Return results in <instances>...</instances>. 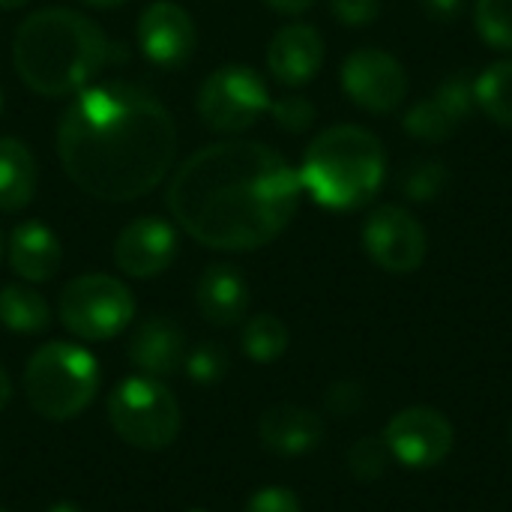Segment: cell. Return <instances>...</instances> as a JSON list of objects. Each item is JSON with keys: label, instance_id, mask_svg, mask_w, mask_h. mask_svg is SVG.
I'll list each match as a JSON object with an SVG mask.
<instances>
[{"label": "cell", "instance_id": "1", "mask_svg": "<svg viewBox=\"0 0 512 512\" xmlns=\"http://www.w3.org/2000/svg\"><path fill=\"white\" fill-rule=\"evenodd\" d=\"M300 192V174L273 147L222 141L177 168L165 201L174 222L201 246L249 252L288 228Z\"/></svg>", "mask_w": 512, "mask_h": 512}, {"label": "cell", "instance_id": "2", "mask_svg": "<svg viewBox=\"0 0 512 512\" xmlns=\"http://www.w3.org/2000/svg\"><path fill=\"white\" fill-rule=\"evenodd\" d=\"M177 153L171 111L129 81L75 93L57 126V156L69 180L99 201H135L153 192Z\"/></svg>", "mask_w": 512, "mask_h": 512}, {"label": "cell", "instance_id": "3", "mask_svg": "<svg viewBox=\"0 0 512 512\" xmlns=\"http://www.w3.org/2000/svg\"><path fill=\"white\" fill-rule=\"evenodd\" d=\"M120 48L81 12L39 9L18 27L12 57L33 93L57 99L90 87L108 63L126 57Z\"/></svg>", "mask_w": 512, "mask_h": 512}, {"label": "cell", "instance_id": "4", "mask_svg": "<svg viewBox=\"0 0 512 512\" xmlns=\"http://www.w3.org/2000/svg\"><path fill=\"white\" fill-rule=\"evenodd\" d=\"M300 186L327 210H357L372 201L387 174V153L363 126H330L306 150Z\"/></svg>", "mask_w": 512, "mask_h": 512}, {"label": "cell", "instance_id": "5", "mask_svg": "<svg viewBox=\"0 0 512 512\" xmlns=\"http://www.w3.org/2000/svg\"><path fill=\"white\" fill-rule=\"evenodd\" d=\"M27 405L48 423H66L90 408L99 390V360L75 342H48L24 366Z\"/></svg>", "mask_w": 512, "mask_h": 512}, {"label": "cell", "instance_id": "6", "mask_svg": "<svg viewBox=\"0 0 512 512\" xmlns=\"http://www.w3.org/2000/svg\"><path fill=\"white\" fill-rule=\"evenodd\" d=\"M108 423L132 450L156 453L177 441L183 414L159 378L129 375L108 396Z\"/></svg>", "mask_w": 512, "mask_h": 512}, {"label": "cell", "instance_id": "7", "mask_svg": "<svg viewBox=\"0 0 512 512\" xmlns=\"http://www.w3.org/2000/svg\"><path fill=\"white\" fill-rule=\"evenodd\" d=\"M60 324L81 342H108L135 318L132 291L108 273H84L60 291Z\"/></svg>", "mask_w": 512, "mask_h": 512}, {"label": "cell", "instance_id": "8", "mask_svg": "<svg viewBox=\"0 0 512 512\" xmlns=\"http://www.w3.org/2000/svg\"><path fill=\"white\" fill-rule=\"evenodd\" d=\"M270 111V93L264 78L252 66H222L210 72L198 90V114L207 129L243 132Z\"/></svg>", "mask_w": 512, "mask_h": 512}, {"label": "cell", "instance_id": "9", "mask_svg": "<svg viewBox=\"0 0 512 512\" xmlns=\"http://www.w3.org/2000/svg\"><path fill=\"white\" fill-rule=\"evenodd\" d=\"M453 441L456 435L450 420L441 411L423 405L399 411L384 429V444L390 456L411 471H429L441 465L450 456Z\"/></svg>", "mask_w": 512, "mask_h": 512}, {"label": "cell", "instance_id": "10", "mask_svg": "<svg viewBox=\"0 0 512 512\" xmlns=\"http://www.w3.org/2000/svg\"><path fill=\"white\" fill-rule=\"evenodd\" d=\"M366 255L387 273H414L426 261V228L405 207L384 204L363 225Z\"/></svg>", "mask_w": 512, "mask_h": 512}, {"label": "cell", "instance_id": "11", "mask_svg": "<svg viewBox=\"0 0 512 512\" xmlns=\"http://www.w3.org/2000/svg\"><path fill=\"white\" fill-rule=\"evenodd\" d=\"M342 90L354 105L375 114H387L405 102L408 72L390 51L357 48L342 63Z\"/></svg>", "mask_w": 512, "mask_h": 512}, {"label": "cell", "instance_id": "12", "mask_svg": "<svg viewBox=\"0 0 512 512\" xmlns=\"http://www.w3.org/2000/svg\"><path fill=\"white\" fill-rule=\"evenodd\" d=\"M195 39L192 15L171 0H153L138 18V45L162 69L183 66L195 51Z\"/></svg>", "mask_w": 512, "mask_h": 512}, {"label": "cell", "instance_id": "13", "mask_svg": "<svg viewBox=\"0 0 512 512\" xmlns=\"http://www.w3.org/2000/svg\"><path fill=\"white\" fill-rule=\"evenodd\" d=\"M177 255V231L165 219L144 216L129 222L114 243V264L132 279H153L171 267Z\"/></svg>", "mask_w": 512, "mask_h": 512}, {"label": "cell", "instance_id": "14", "mask_svg": "<svg viewBox=\"0 0 512 512\" xmlns=\"http://www.w3.org/2000/svg\"><path fill=\"white\" fill-rule=\"evenodd\" d=\"M474 105V84L462 75H450L435 87L429 99L417 102L405 114V129L420 141H444L459 129L465 117H471Z\"/></svg>", "mask_w": 512, "mask_h": 512}, {"label": "cell", "instance_id": "15", "mask_svg": "<svg viewBox=\"0 0 512 512\" xmlns=\"http://www.w3.org/2000/svg\"><path fill=\"white\" fill-rule=\"evenodd\" d=\"M324 63V39L309 24L282 27L267 48V69L285 87H300L318 75Z\"/></svg>", "mask_w": 512, "mask_h": 512}, {"label": "cell", "instance_id": "16", "mask_svg": "<svg viewBox=\"0 0 512 512\" xmlns=\"http://www.w3.org/2000/svg\"><path fill=\"white\" fill-rule=\"evenodd\" d=\"M186 360V336L171 318H147L135 327L129 339V363L138 375L147 378H171L183 369Z\"/></svg>", "mask_w": 512, "mask_h": 512}, {"label": "cell", "instance_id": "17", "mask_svg": "<svg viewBox=\"0 0 512 512\" xmlns=\"http://www.w3.org/2000/svg\"><path fill=\"white\" fill-rule=\"evenodd\" d=\"M261 447L276 456H306L324 441V420L300 405H273L258 420Z\"/></svg>", "mask_w": 512, "mask_h": 512}, {"label": "cell", "instance_id": "18", "mask_svg": "<svg viewBox=\"0 0 512 512\" xmlns=\"http://www.w3.org/2000/svg\"><path fill=\"white\" fill-rule=\"evenodd\" d=\"M195 303L201 318L213 327L240 324L249 312L246 276L231 264H210L195 285Z\"/></svg>", "mask_w": 512, "mask_h": 512}, {"label": "cell", "instance_id": "19", "mask_svg": "<svg viewBox=\"0 0 512 512\" xmlns=\"http://www.w3.org/2000/svg\"><path fill=\"white\" fill-rule=\"evenodd\" d=\"M63 261L57 234L42 222H24L9 237V264L24 282H48Z\"/></svg>", "mask_w": 512, "mask_h": 512}, {"label": "cell", "instance_id": "20", "mask_svg": "<svg viewBox=\"0 0 512 512\" xmlns=\"http://www.w3.org/2000/svg\"><path fill=\"white\" fill-rule=\"evenodd\" d=\"M36 159L18 138H0V210H24L36 195Z\"/></svg>", "mask_w": 512, "mask_h": 512}, {"label": "cell", "instance_id": "21", "mask_svg": "<svg viewBox=\"0 0 512 512\" xmlns=\"http://www.w3.org/2000/svg\"><path fill=\"white\" fill-rule=\"evenodd\" d=\"M0 324L18 336H36L48 330L51 309L45 297L24 285H3L0 288Z\"/></svg>", "mask_w": 512, "mask_h": 512}, {"label": "cell", "instance_id": "22", "mask_svg": "<svg viewBox=\"0 0 512 512\" xmlns=\"http://www.w3.org/2000/svg\"><path fill=\"white\" fill-rule=\"evenodd\" d=\"M477 105L498 123L512 129V60H498L474 81Z\"/></svg>", "mask_w": 512, "mask_h": 512}, {"label": "cell", "instance_id": "23", "mask_svg": "<svg viewBox=\"0 0 512 512\" xmlns=\"http://www.w3.org/2000/svg\"><path fill=\"white\" fill-rule=\"evenodd\" d=\"M288 342H291V333H288L285 321L276 315H267V312L249 318L243 327V336H240L243 354L252 363H276L288 351Z\"/></svg>", "mask_w": 512, "mask_h": 512}, {"label": "cell", "instance_id": "24", "mask_svg": "<svg viewBox=\"0 0 512 512\" xmlns=\"http://www.w3.org/2000/svg\"><path fill=\"white\" fill-rule=\"evenodd\" d=\"M474 21L492 48L512 51V0H477Z\"/></svg>", "mask_w": 512, "mask_h": 512}, {"label": "cell", "instance_id": "25", "mask_svg": "<svg viewBox=\"0 0 512 512\" xmlns=\"http://www.w3.org/2000/svg\"><path fill=\"white\" fill-rule=\"evenodd\" d=\"M447 183H450V171L444 162H435V159L414 162L402 174V192L411 201H432L447 189Z\"/></svg>", "mask_w": 512, "mask_h": 512}, {"label": "cell", "instance_id": "26", "mask_svg": "<svg viewBox=\"0 0 512 512\" xmlns=\"http://www.w3.org/2000/svg\"><path fill=\"white\" fill-rule=\"evenodd\" d=\"M183 372H186L189 381H195L201 387L219 384L225 378V372H228V354L216 342H201L198 348L186 351Z\"/></svg>", "mask_w": 512, "mask_h": 512}, {"label": "cell", "instance_id": "27", "mask_svg": "<svg viewBox=\"0 0 512 512\" xmlns=\"http://www.w3.org/2000/svg\"><path fill=\"white\" fill-rule=\"evenodd\" d=\"M390 450L384 444V438H360L351 444L348 450V471L363 480V483H372V480H381L387 474V465H390Z\"/></svg>", "mask_w": 512, "mask_h": 512}, {"label": "cell", "instance_id": "28", "mask_svg": "<svg viewBox=\"0 0 512 512\" xmlns=\"http://www.w3.org/2000/svg\"><path fill=\"white\" fill-rule=\"evenodd\" d=\"M270 114L288 132H306L315 123V105L306 96H282L270 102Z\"/></svg>", "mask_w": 512, "mask_h": 512}, {"label": "cell", "instance_id": "29", "mask_svg": "<svg viewBox=\"0 0 512 512\" xmlns=\"http://www.w3.org/2000/svg\"><path fill=\"white\" fill-rule=\"evenodd\" d=\"M324 405L333 417H357L366 408V390L357 381H336L324 393Z\"/></svg>", "mask_w": 512, "mask_h": 512}, {"label": "cell", "instance_id": "30", "mask_svg": "<svg viewBox=\"0 0 512 512\" xmlns=\"http://www.w3.org/2000/svg\"><path fill=\"white\" fill-rule=\"evenodd\" d=\"M243 512H303V504L288 486H264L246 501Z\"/></svg>", "mask_w": 512, "mask_h": 512}, {"label": "cell", "instance_id": "31", "mask_svg": "<svg viewBox=\"0 0 512 512\" xmlns=\"http://www.w3.org/2000/svg\"><path fill=\"white\" fill-rule=\"evenodd\" d=\"M333 15L348 27H363L378 18L381 0H330Z\"/></svg>", "mask_w": 512, "mask_h": 512}, {"label": "cell", "instance_id": "32", "mask_svg": "<svg viewBox=\"0 0 512 512\" xmlns=\"http://www.w3.org/2000/svg\"><path fill=\"white\" fill-rule=\"evenodd\" d=\"M462 0H423V9L435 18V21H453L462 12Z\"/></svg>", "mask_w": 512, "mask_h": 512}, {"label": "cell", "instance_id": "33", "mask_svg": "<svg viewBox=\"0 0 512 512\" xmlns=\"http://www.w3.org/2000/svg\"><path fill=\"white\" fill-rule=\"evenodd\" d=\"M267 6L282 15H303L315 6V0H267Z\"/></svg>", "mask_w": 512, "mask_h": 512}, {"label": "cell", "instance_id": "34", "mask_svg": "<svg viewBox=\"0 0 512 512\" xmlns=\"http://www.w3.org/2000/svg\"><path fill=\"white\" fill-rule=\"evenodd\" d=\"M9 399H12V381H9L6 369L0 366V411L9 405Z\"/></svg>", "mask_w": 512, "mask_h": 512}, {"label": "cell", "instance_id": "35", "mask_svg": "<svg viewBox=\"0 0 512 512\" xmlns=\"http://www.w3.org/2000/svg\"><path fill=\"white\" fill-rule=\"evenodd\" d=\"M45 512H84L78 504H72V501H57V504H51Z\"/></svg>", "mask_w": 512, "mask_h": 512}, {"label": "cell", "instance_id": "36", "mask_svg": "<svg viewBox=\"0 0 512 512\" xmlns=\"http://www.w3.org/2000/svg\"><path fill=\"white\" fill-rule=\"evenodd\" d=\"M87 6H96V9H114V6H123L126 0H84Z\"/></svg>", "mask_w": 512, "mask_h": 512}, {"label": "cell", "instance_id": "37", "mask_svg": "<svg viewBox=\"0 0 512 512\" xmlns=\"http://www.w3.org/2000/svg\"><path fill=\"white\" fill-rule=\"evenodd\" d=\"M27 0H0V9H18V6H24Z\"/></svg>", "mask_w": 512, "mask_h": 512}, {"label": "cell", "instance_id": "38", "mask_svg": "<svg viewBox=\"0 0 512 512\" xmlns=\"http://www.w3.org/2000/svg\"><path fill=\"white\" fill-rule=\"evenodd\" d=\"M0 108H3V93H0Z\"/></svg>", "mask_w": 512, "mask_h": 512}, {"label": "cell", "instance_id": "39", "mask_svg": "<svg viewBox=\"0 0 512 512\" xmlns=\"http://www.w3.org/2000/svg\"><path fill=\"white\" fill-rule=\"evenodd\" d=\"M189 512H210V510H189Z\"/></svg>", "mask_w": 512, "mask_h": 512}, {"label": "cell", "instance_id": "40", "mask_svg": "<svg viewBox=\"0 0 512 512\" xmlns=\"http://www.w3.org/2000/svg\"><path fill=\"white\" fill-rule=\"evenodd\" d=\"M0 249H3V240H0Z\"/></svg>", "mask_w": 512, "mask_h": 512}, {"label": "cell", "instance_id": "41", "mask_svg": "<svg viewBox=\"0 0 512 512\" xmlns=\"http://www.w3.org/2000/svg\"><path fill=\"white\" fill-rule=\"evenodd\" d=\"M0 512H6V510H0Z\"/></svg>", "mask_w": 512, "mask_h": 512}, {"label": "cell", "instance_id": "42", "mask_svg": "<svg viewBox=\"0 0 512 512\" xmlns=\"http://www.w3.org/2000/svg\"><path fill=\"white\" fill-rule=\"evenodd\" d=\"M510 435H512V432H510Z\"/></svg>", "mask_w": 512, "mask_h": 512}]
</instances>
